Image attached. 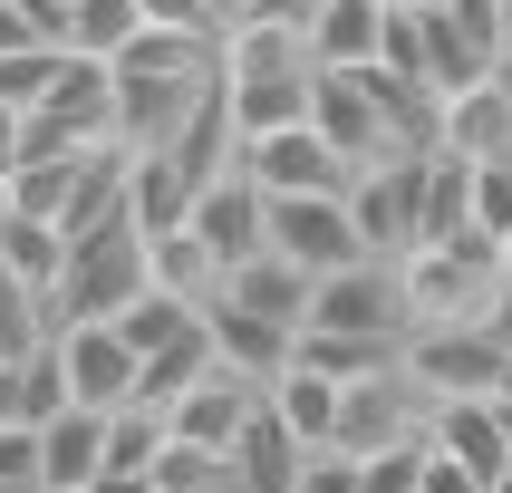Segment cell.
<instances>
[{"mask_svg": "<svg viewBox=\"0 0 512 493\" xmlns=\"http://www.w3.org/2000/svg\"><path fill=\"white\" fill-rule=\"evenodd\" d=\"M397 281H406V319H416V329L493 319V300H503V252L464 223V232H445V242H416V252L397 261Z\"/></svg>", "mask_w": 512, "mask_h": 493, "instance_id": "obj_1", "label": "cell"}, {"mask_svg": "<svg viewBox=\"0 0 512 493\" xmlns=\"http://www.w3.org/2000/svg\"><path fill=\"white\" fill-rule=\"evenodd\" d=\"M155 290V242H145L136 213H116V223L78 232L68 242V281H58V329H78V319H126Z\"/></svg>", "mask_w": 512, "mask_h": 493, "instance_id": "obj_2", "label": "cell"}, {"mask_svg": "<svg viewBox=\"0 0 512 493\" xmlns=\"http://www.w3.org/2000/svg\"><path fill=\"white\" fill-rule=\"evenodd\" d=\"M406 368H416V387H426L435 406L445 397H503L512 348L493 339V319H455V329H416V339H406Z\"/></svg>", "mask_w": 512, "mask_h": 493, "instance_id": "obj_3", "label": "cell"}, {"mask_svg": "<svg viewBox=\"0 0 512 493\" xmlns=\"http://www.w3.org/2000/svg\"><path fill=\"white\" fill-rule=\"evenodd\" d=\"M271 252H290L310 281H329L348 261H377L358 213H348V194H271Z\"/></svg>", "mask_w": 512, "mask_h": 493, "instance_id": "obj_4", "label": "cell"}, {"mask_svg": "<svg viewBox=\"0 0 512 493\" xmlns=\"http://www.w3.org/2000/svg\"><path fill=\"white\" fill-rule=\"evenodd\" d=\"M310 329H339V339H416L397 261H348V271H329L319 300H310Z\"/></svg>", "mask_w": 512, "mask_h": 493, "instance_id": "obj_5", "label": "cell"}, {"mask_svg": "<svg viewBox=\"0 0 512 493\" xmlns=\"http://www.w3.org/2000/svg\"><path fill=\"white\" fill-rule=\"evenodd\" d=\"M242 174H252L261 194H348V174H358V165L300 116V126H271V136L242 145Z\"/></svg>", "mask_w": 512, "mask_h": 493, "instance_id": "obj_6", "label": "cell"}, {"mask_svg": "<svg viewBox=\"0 0 512 493\" xmlns=\"http://www.w3.org/2000/svg\"><path fill=\"white\" fill-rule=\"evenodd\" d=\"M58 358H68V387H78V406H97V416L136 406V387H145V348L126 339L116 319H78V329H58Z\"/></svg>", "mask_w": 512, "mask_h": 493, "instance_id": "obj_7", "label": "cell"}, {"mask_svg": "<svg viewBox=\"0 0 512 493\" xmlns=\"http://www.w3.org/2000/svg\"><path fill=\"white\" fill-rule=\"evenodd\" d=\"M435 416V397L416 387V368H377V377H348V406H339V445L348 455H377Z\"/></svg>", "mask_w": 512, "mask_h": 493, "instance_id": "obj_8", "label": "cell"}, {"mask_svg": "<svg viewBox=\"0 0 512 493\" xmlns=\"http://www.w3.org/2000/svg\"><path fill=\"white\" fill-rule=\"evenodd\" d=\"M194 232L223 252V271H232V261H252V252H271V194H261L242 165L213 174V184H194Z\"/></svg>", "mask_w": 512, "mask_h": 493, "instance_id": "obj_9", "label": "cell"}, {"mask_svg": "<svg viewBox=\"0 0 512 493\" xmlns=\"http://www.w3.org/2000/svg\"><path fill=\"white\" fill-rule=\"evenodd\" d=\"M213 78V68H203ZM203 78H136V68H116V145L126 155H155V145L184 136V116H194Z\"/></svg>", "mask_w": 512, "mask_h": 493, "instance_id": "obj_10", "label": "cell"}, {"mask_svg": "<svg viewBox=\"0 0 512 493\" xmlns=\"http://www.w3.org/2000/svg\"><path fill=\"white\" fill-rule=\"evenodd\" d=\"M213 300H242V310L281 319V329H310L319 281H310V271H300L290 252H252V261H232V271H223V290H213Z\"/></svg>", "mask_w": 512, "mask_h": 493, "instance_id": "obj_11", "label": "cell"}, {"mask_svg": "<svg viewBox=\"0 0 512 493\" xmlns=\"http://www.w3.org/2000/svg\"><path fill=\"white\" fill-rule=\"evenodd\" d=\"M426 426H435V445H445L455 464H474L484 484L512 474V416H503V397H445Z\"/></svg>", "mask_w": 512, "mask_h": 493, "instance_id": "obj_12", "label": "cell"}, {"mask_svg": "<svg viewBox=\"0 0 512 493\" xmlns=\"http://www.w3.org/2000/svg\"><path fill=\"white\" fill-rule=\"evenodd\" d=\"M252 406H261V387L252 377H232V368H213L203 387H184L174 397V445H242V426H252Z\"/></svg>", "mask_w": 512, "mask_h": 493, "instance_id": "obj_13", "label": "cell"}, {"mask_svg": "<svg viewBox=\"0 0 512 493\" xmlns=\"http://www.w3.org/2000/svg\"><path fill=\"white\" fill-rule=\"evenodd\" d=\"M261 397H271V416H281L290 435H300V445H339V406H348V387L329 368H310V358H290L281 377H271V387H261Z\"/></svg>", "mask_w": 512, "mask_h": 493, "instance_id": "obj_14", "label": "cell"}, {"mask_svg": "<svg viewBox=\"0 0 512 493\" xmlns=\"http://www.w3.org/2000/svg\"><path fill=\"white\" fill-rule=\"evenodd\" d=\"M213 339H223V368L252 377V387H271V377L300 358V329H281V319L242 310V300H213Z\"/></svg>", "mask_w": 512, "mask_h": 493, "instance_id": "obj_15", "label": "cell"}, {"mask_svg": "<svg viewBox=\"0 0 512 493\" xmlns=\"http://www.w3.org/2000/svg\"><path fill=\"white\" fill-rule=\"evenodd\" d=\"M39 474H49V493H87L107 474V416H97V406L49 416V426H39Z\"/></svg>", "mask_w": 512, "mask_h": 493, "instance_id": "obj_16", "label": "cell"}, {"mask_svg": "<svg viewBox=\"0 0 512 493\" xmlns=\"http://www.w3.org/2000/svg\"><path fill=\"white\" fill-rule=\"evenodd\" d=\"M232 474H242V493H300V474H310V445L271 416V397L252 406V426L232 445Z\"/></svg>", "mask_w": 512, "mask_h": 493, "instance_id": "obj_17", "label": "cell"}, {"mask_svg": "<svg viewBox=\"0 0 512 493\" xmlns=\"http://www.w3.org/2000/svg\"><path fill=\"white\" fill-rule=\"evenodd\" d=\"M300 68H319V58H310V29L261 20V10L223 29V78H300Z\"/></svg>", "mask_w": 512, "mask_h": 493, "instance_id": "obj_18", "label": "cell"}, {"mask_svg": "<svg viewBox=\"0 0 512 493\" xmlns=\"http://www.w3.org/2000/svg\"><path fill=\"white\" fill-rule=\"evenodd\" d=\"M445 145H455L464 165H503L512 155V87L484 78V87H464V97H445Z\"/></svg>", "mask_w": 512, "mask_h": 493, "instance_id": "obj_19", "label": "cell"}, {"mask_svg": "<svg viewBox=\"0 0 512 493\" xmlns=\"http://www.w3.org/2000/svg\"><path fill=\"white\" fill-rule=\"evenodd\" d=\"M126 213L145 223V242L184 232L194 223V174L174 165V155H136V165H126Z\"/></svg>", "mask_w": 512, "mask_h": 493, "instance_id": "obj_20", "label": "cell"}, {"mask_svg": "<svg viewBox=\"0 0 512 493\" xmlns=\"http://www.w3.org/2000/svg\"><path fill=\"white\" fill-rule=\"evenodd\" d=\"M377 49H387V0H329L310 20L319 68H377Z\"/></svg>", "mask_w": 512, "mask_h": 493, "instance_id": "obj_21", "label": "cell"}, {"mask_svg": "<svg viewBox=\"0 0 512 493\" xmlns=\"http://www.w3.org/2000/svg\"><path fill=\"white\" fill-rule=\"evenodd\" d=\"M0 261H10V281H29V290L58 310V281H68V232H58V223L10 213V223H0ZM49 329H58V319H49Z\"/></svg>", "mask_w": 512, "mask_h": 493, "instance_id": "obj_22", "label": "cell"}, {"mask_svg": "<svg viewBox=\"0 0 512 493\" xmlns=\"http://www.w3.org/2000/svg\"><path fill=\"white\" fill-rule=\"evenodd\" d=\"M310 78H319V68H300V78H223V87H232V126H242V145L271 136V126H300V116H310Z\"/></svg>", "mask_w": 512, "mask_h": 493, "instance_id": "obj_23", "label": "cell"}, {"mask_svg": "<svg viewBox=\"0 0 512 493\" xmlns=\"http://www.w3.org/2000/svg\"><path fill=\"white\" fill-rule=\"evenodd\" d=\"M155 290L213 300V290H223V252H213V242H203L194 223H184V232H165V242H155Z\"/></svg>", "mask_w": 512, "mask_h": 493, "instance_id": "obj_24", "label": "cell"}, {"mask_svg": "<svg viewBox=\"0 0 512 493\" xmlns=\"http://www.w3.org/2000/svg\"><path fill=\"white\" fill-rule=\"evenodd\" d=\"M145 29V0H78V20H68V49L78 58H126V39Z\"/></svg>", "mask_w": 512, "mask_h": 493, "instance_id": "obj_25", "label": "cell"}, {"mask_svg": "<svg viewBox=\"0 0 512 493\" xmlns=\"http://www.w3.org/2000/svg\"><path fill=\"white\" fill-rule=\"evenodd\" d=\"M68 78V39H29L20 58H0V97H10V107H49V87Z\"/></svg>", "mask_w": 512, "mask_h": 493, "instance_id": "obj_26", "label": "cell"}, {"mask_svg": "<svg viewBox=\"0 0 512 493\" xmlns=\"http://www.w3.org/2000/svg\"><path fill=\"white\" fill-rule=\"evenodd\" d=\"M155 493H242V474H232L223 445H165V464H155Z\"/></svg>", "mask_w": 512, "mask_h": 493, "instance_id": "obj_27", "label": "cell"}, {"mask_svg": "<svg viewBox=\"0 0 512 493\" xmlns=\"http://www.w3.org/2000/svg\"><path fill=\"white\" fill-rule=\"evenodd\" d=\"M474 232H484L493 252L512 242V155L503 165H474Z\"/></svg>", "mask_w": 512, "mask_h": 493, "instance_id": "obj_28", "label": "cell"}, {"mask_svg": "<svg viewBox=\"0 0 512 493\" xmlns=\"http://www.w3.org/2000/svg\"><path fill=\"white\" fill-rule=\"evenodd\" d=\"M300 493H368V464L348 455V445H319L310 474H300Z\"/></svg>", "mask_w": 512, "mask_h": 493, "instance_id": "obj_29", "label": "cell"}, {"mask_svg": "<svg viewBox=\"0 0 512 493\" xmlns=\"http://www.w3.org/2000/svg\"><path fill=\"white\" fill-rule=\"evenodd\" d=\"M0 484H39L49 493V474H39V426H0Z\"/></svg>", "mask_w": 512, "mask_h": 493, "instance_id": "obj_30", "label": "cell"}, {"mask_svg": "<svg viewBox=\"0 0 512 493\" xmlns=\"http://www.w3.org/2000/svg\"><path fill=\"white\" fill-rule=\"evenodd\" d=\"M145 20L155 29H194V39H223V20H213L203 0H145Z\"/></svg>", "mask_w": 512, "mask_h": 493, "instance_id": "obj_31", "label": "cell"}, {"mask_svg": "<svg viewBox=\"0 0 512 493\" xmlns=\"http://www.w3.org/2000/svg\"><path fill=\"white\" fill-rule=\"evenodd\" d=\"M426 493H484V474H474V464H455L445 445H435V464H426Z\"/></svg>", "mask_w": 512, "mask_h": 493, "instance_id": "obj_32", "label": "cell"}, {"mask_svg": "<svg viewBox=\"0 0 512 493\" xmlns=\"http://www.w3.org/2000/svg\"><path fill=\"white\" fill-rule=\"evenodd\" d=\"M29 39H49V29L29 20L20 0H0V58H20V49H29Z\"/></svg>", "mask_w": 512, "mask_h": 493, "instance_id": "obj_33", "label": "cell"}, {"mask_svg": "<svg viewBox=\"0 0 512 493\" xmlns=\"http://www.w3.org/2000/svg\"><path fill=\"white\" fill-rule=\"evenodd\" d=\"M0 426H29V387H20V358H0Z\"/></svg>", "mask_w": 512, "mask_h": 493, "instance_id": "obj_34", "label": "cell"}, {"mask_svg": "<svg viewBox=\"0 0 512 493\" xmlns=\"http://www.w3.org/2000/svg\"><path fill=\"white\" fill-rule=\"evenodd\" d=\"M20 10L49 29V39H68V20H78V0H20Z\"/></svg>", "mask_w": 512, "mask_h": 493, "instance_id": "obj_35", "label": "cell"}, {"mask_svg": "<svg viewBox=\"0 0 512 493\" xmlns=\"http://www.w3.org/2000/svg\"><path fill=\"white\" fill-rule=\"evenodd\" d=\"M20 136H29V116L10 107V97H0V165H20Z\"/></svg>", "mask_w": 512, "mask_h": 493, "instance_id": "obj_36", "label": "cell"}, {"mask_svg": "<svg viewBox=\"0 0 512 493\" xmlns=\"http://www.w3.org/2000/svg\"><path fill=\"white\" fill-rule=\"evenodd\" d=\"M87 493H155V474H97Z\"/></svg>", "mask_w": 512, "mask_h": 493, "instance_id": "obj_37", "label": "cell"}, {"mask_svg": "<svg viewBox=\"0 0 512 493\" xmlns=\"http://www.w3.org/2000/svg\"><path fill=\"white\" fill-rule=\"evenodd\" d=\"M493 339L512 348V281H503V300H493Z\"/></svg>", "mask_w": 512, "mask_h": 493, "instance_id": "obj_38", "label": "cell"}, {"mask_svg": "<svg viewBox=\"0 0 512 493\" xmlns=\"http://www.w3.org/2000/svg\"><path fill=\"white\" fill-rule=\"evenodd\" d=\"M203 10H213L223 29H232V20H252V0H203Z\"/></svg>", "mask_w": 512, "mask_h": 493, "instance_id": "obj_39", "label": "cell"}, {"mask_svg": "<svg viewBox=\"0 0 512 493\" xmlns=\"http://www.w3.org/2000/svg\"><path fill=\"white\" fill-rule=\"evenodd\" d=\"M10 213H20V184H10V165H0V223H10Z\"/></svg>", "mask_w": 512, "mask_h": 493, "instance_id": "obj_40", "label": "cell"}, {"mask_svg": "<svg viewBox=\"0 0 512 493\" xmlns=\"http://www.w3.org/2000/svg\"><path fill=\"white\" fill-rule=\"evenodd\" d=\"M484 493H512V474H493V484H484Z\"/></svg>", "mask_w": 512, "mask_h": 493, "instance_id": "obj_41", "label": "cell"}, {"mask_svg": "<svg viewBox=\"0 0 512 493\" xmlns=\"http://www.w3.org/2000/svg\"><path fill=\"white\" fill-rule=\"evenodd\" d=\"M503 416H512V377H503Z\"/></svg>", "mask_w": 512, "mask_h": 493, "instance_id": "obj_42", "label": "cell"}, {"mask_svg": "<svg viewBox=\"0 0 512 493\" xmlns=\"http://www.w3.org/2000/svg\"><path fill=\"white\" fill-rule=\"evenodd\" d=\"M387 10H416V0H387Z\"/></svg>", "mask_w": 512, "mask_h": 493, "instance_id": "obj_43", "label": "cell"}]
</instances>
